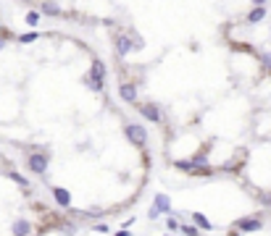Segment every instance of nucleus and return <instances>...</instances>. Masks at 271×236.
Returning <instances> with one entry per match:
<instances>
[{
  "instance_id": "13",
  "label": "nucleus",
  "mask_w": 271,
  "mask_h": 236,
  "mask_svg": "<svg viewBox=\"0 0 271 236\" xmlns=\"http://www.w3.org/2000/svg\"><path fill=\"white\" fill-rule=\"evenodd\" d=\"M116 236H129V231H116Z\"/></svg>"
},
{
  "instance_id": "12",
  "label": "nucleus",
  "mask_w": 271,
  "mask_h": 236,
  "mask_svg": "<svg viewBox=\"0 0 271 236\" xmlns=\"http://www.w3.org/2000/svg\"><path fill=\"white\" fill-rule=\"evenodd\" d=\"M166 226H169V228H171V231H177V228H179V223H177V220H174V218H169V223H166Z\"/></svg>"
},
{
  "instance_id": "3",
  "label": "nucleus",
  "mask_w": 271,
  "mask_h": 236,
  "mask_svg": "<svg viewBox=\"0 0 271 236\" xmlns=\"http://www.w3.org/2000/svg\"><path fill=\"white\" fill-rule=\"evenodd\" d=\"M261 228H263L261 215H250V218L237 220V231H242V234H253V231H261Z\"/></svg>"
},
{
  "instance_id": "4",
  "label": "nucleus",
  "mask_w": 271,
  "mask_h": 236,
  "mask_svg": "<svg viewBox=\"0 0 271 236\" xmlns=\"http://www.w3.org/2000/svg\"><path fill=\"white\" fill-rule=\"evenodd\" d=\"M119 94H121V100H126V103H137V87H134L132 81L119 84Z\"/></svg>"
},
{
  "instance_id": "11",
  "label": "nucleus",
  "mask_w": 271,
  "mask_h": 236,
  "mask_svg": "<svg viewBox=\"0 0 271 236\" xmlns=\"http://www.w3.org/2000/svg\"><path fill=\"white\" fill-rule=\"evenodd\" d=\"M261 16H263V11L258 8V11H253V14H250V21H255V18H261Z\"/></svg>"
},
{
  "instance_id": "9",
  "label": "nucleus",
  "mask_w": 271,
  "mask_h": 236,
  "mask_svg": "<svg viewBox=\"0 0 271 236\" xmlns=\"http://www.w3.org/2000/svg\"><path fill=\"white\" fill-rule=\"evenodd\" d=\"M192 220H195V226H198V228H205V231H208V228H211L208 218H205V215H200V213H195V215H192Z\"/></svg>"
},
{
  "instance_id": "8",
  "label": "nucleus",
  "mask_w": 271,
  "mask_h": 236,
  "mask_svg": "<svg viewBox=\"0 0 271 236\" xmlns=\"http://www.w3.org/2000/svg\"><path fill=\"white\" fill-rule=\"evenodd\" d=\"M153 207L158 210V213H171V205H169V197L166 194H156V202H153Z\"/></svg>"
},
{
  "instance_id": "2",
  "label": "nucleus",
  "mask_w": 271,
  "mask_h": 236,
  "mask_svg": "<svg viewBox=\"0 0 271 236\" xmlns=\"http://www.w3.org/2000/svg\"><path fill=\"white\" fill-rule=\"evenodd\" d=\"M126 139L132 144H137V147H145V142H147V131H145V126H140V124H126Z\"/></svg>"
},
{
  "instance_id": "7",
  "label": "nucleus",
  "mask_w": 271,
  "mask_h": 236,
  "mask_svg": "<svg viewBox=\"0 0 271 236\" xmlns=\"http://www.w3.org/2000/svg\"><path fill=\"white\" fill-rule=\"evenodd\" d=\"M53 197H55V202H58L61 207H69V205H72V194H69L66 189H61V187L53 189Z\"/></svg>"
},
{
  "instance_id": "1",
  "label": "nucleus",
  "mask_w": 271,
  "mask_h": 236,
  "mask_svg": "<svg viewBox=\"0 0 271 236\" xmlns=\"http://www.w3.org/2000/svg\"><path fill=\"white\" fill-rule=\"evenodd\" d=\"M48 163H50V155L45 150L29 152V157H27V168L32 171V173H37V176H42L45 171H48Z\"/></svg>"
},
{
  "instance_id": "5",
  "label": "nucleus",
  "mask_w": 271,
  "mask_h": 236,
  "mask_svg": "<svg viewBox=\"0 0 271 236\" xmlns=\"http://www.w3.org/2000/svg\"><path fill=\"white\" fill-rule=\"evenodd\" d=\"M137 110L143 113V118L153 121V124H158V121H161V113H158L156 105H137Z\"/></svg>"
},
{
  "instance_id": "10",
  "label": "nucleus",
  "mask_w": 271,
  "mask_h": 236,
  "mask_svg": "<svg viewBox=\"0 0 271 236\" xmlns=\"http://www.w3.org/2000/svg\"><path fill=\"white\" fill-rule=\"evenodd\" d=\"M179 231H184V236H200V228L198 226H190V223H182Z\"/></svg>"
},
{
  "instance_id": "6",
  "label": "nucleus",
  "mask_w": 271,
  "mask_h": 236,
  "mask_svg": "<svg viewBox=\"0 0 271 236\" xmlns=\"http://www.w3.org/2000/svg\"><path fill=\"white\" fill-rule=\"evenodd\" d=\"M32 234V223L27 218H16L14 220V236H29Z\"/></svg>"
}]
</instances>
